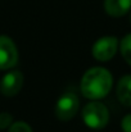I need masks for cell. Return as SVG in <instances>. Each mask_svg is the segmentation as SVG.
<instances>
[{"instance_id":"6da1fadb","label":"cell","mask_w":131,"mask_h":132,"mask_svg":"<svg viewBox=\"0 0 131 132\" xmlns=\"http://www.w3.org/2000/svg\"><path fill=\"white\" fill-rule=\"evenodd\" d=\"M112 82L109 71L102 67H94L87 71L81 80V92L87 99L98 100L108 95L112 88Z\"/></svg>"},{"instance_id":"7a4b0ae2","label":"cell","mask_w":131,"mask_h":132,"mask_svg":"<svg viewBox=\"0 0 131 132\" xmlns=\"http://www.w3.org/2000/svg\"><path fill=\"white\" fill-rule=\"evenodd\" d=\"M82 118L87 127L93 130H102L108 125L109 112L100 101H91L82 109Z\"/></svg>"},{"instance_id":"3957f363","label":"cell","mask_w":131,"mask_h":132,"mask_svg":"<svg viewBox=\"0 0 131 132\" xmlns=\"http://www.w3.org/2000/svg\"><path fill=\"white\" fill-rule=\"evenodd\" d=\"M80 106L79 97L75 92H66L63 94L55 105V116L60 121H70L72 119Z\"/></svg>"},{"instance_id":"277c9868","label":"cell","mask_w":131,"mask_h":132,"mask_svg":"<svg viewBox=\"0 0 131 132\" xmlns=\"http://www.w3.org/2000/svg\"><path fill=\"white\" fill-rule=\"evenodd\" d=\"M118 47V40L116 36H104L99 39L93 46V56L100 62L111 60Z\"/></svg>"},{"instance_id":"5b68a950","label":"cell","mask_w":131,"mask_h":132,"mask_svg":"<svg viewBox=\"0 0 131 132\" xmlns=\"http://www.w3.org/2000/svg\"><path fill=\"white\" fill-rule=\"evenodd\" d=\"M18 62V50L8 36H0V69L13 68Z\"/></svg>"},{"instance_id":"8992f818","label":"cell","mask_w":131,"mask_h":132,"mask_svg":"<svg viewBox=\"0 0 131 132\" xmlns=\"http://www.w3.org/2000/svg\"><path fill=\"white\" fill-rule=\"evenodd\" d=\"M23 86V75L19 71H12L6 73L0 81V92L4 96L17 95Z\"/></svg>"},{"instance_id":"52a82bcc","label":"cell","mask_w":131,"mask_h":132,"mask_svg":"<svg viewBox=\"0 0 131 132\" xmlns=\"http://www.w3.org/2000/svg\"><path fill=\"white\" fill-rule=\"evenodd\" d=\"M104 8L111 17H121L131 9V0H104Z\"/></svg>"},{"instance_id":"ba28073f","label":"cell","mask_w":131,"mask_h":132,"mask_svg":"<svg viewBox=\"0 0 131 132\" xmlns=\"http://www.w3.org/2000/svg\"><path fill=\"white\" fill-rule=\"evenodd\" d=\"M117 97L121 104L131 106V75L124 76L117 85Z\"/></svg>"},{"instance_id":"9c48e42d","label":"cell","mask_w":131,"mask_h":132,"mask_svg":"<svg viewBox=\"0 0 131 132\" xmlns=\"http://www.w3.org/2000/svg\"><path fill=\"white\" fill-rule=\"evenodd\" d=\"M121 54L131 65V34L126 35L121 41Z\"/></svg>"},{"instance_id":"30bf717a","label":"cell","mask_w":131,"mask_h":132,"mask_svg":"<svg viewBox=\"0 0 131 132\" xmlns=\"http://www.w3.org/2000/svg\"><path fill=\"white\" fill-rule=\"evenodd\" d=\"M8 132H32L31 127L25 122H16L9 127Z\"/></svg>"},{"instance_id":"8fae6325","label":"cell","mask_w":131,"mask_h":132,"mask_svg":"<svg viewBox=\"0 0 131 132\" xmlns=\"http://www.w3.org/2000/svg\"><path fill=\"white\" fill-rule=\"evenodd\" d=\"M13 117L9 113H1L0 114V130H5L12 126Z\"/></svg>"},{"instance_id":"7c38bea8","label":"cell","mask_w":131,"mask_h":132,"mask_svg":"<svg viewBox=\"0 0 131 132\" xmlns=\"http://www.w3.org/2000/svg\"><path fill=\"white\" fill-rule=\"evenodd\" d=\"M121 127L124 132H131V114H127L124 117L122 122H121Z\"/></svg>"},{"instance_id":"4fadbf2b","label":"cell","mask_w":131,"mask_h":132,"mask_svg":"<svg viewBox=\"0 0 131 132\" xmlns=\"http://www.w3.org/2000/svg\"><path fill=\"white\" fill-rule=\"evenodd\" d=\"M130 22H131V17H130Z\"/></svg>"}]
</instances>
